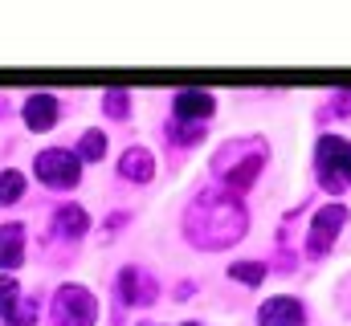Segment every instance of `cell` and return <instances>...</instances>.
<instances>
[{"label":"cell","instance_id":"cell-1","mask_svg":"<svg viewBox=\"0 0 351 326\" xmlns=\"http://www.w3.org/2000/svg\"><path fill=\"white\" fill-rule=\"evenodd\" d=\"M250 233L245 200L225 188H204L184 208V241L200 253H221Z\"/></svg>","mask_w":351,"mask_h":326},{"label":"cell","instance_id":"cell-2","mask_svg":"<svg viewBox=\"0 0 351 326\" xmlns=\"http://www.w3.org/2000/svg\"><path fill=\"white\" fill-rule=\"evenodd\" d=\"M265 155H269V147H265L262 135H245V139L221 143V151L213 155V179H217V188H225L233 196H245L254 188V179L262 175Z\"/></svg>","mask_w":351,"mask_h":326},{"label":"cell","instance_id":"cell-3","mask_svg":"<svg viewBox=\"0 0 351 326\" xmlns=\"http://www.w3.org/2000/svg\"><path fill=\"white\" fill-rule=\"evenodd\" d=\"M315 175L331 196H343L351 188V143L343 135H323L315 147Z\"/></svg>","mask_w":351,"mask_h":326},{"label":"cell","instance_id":"cell-4","mask_svg":"<svg viewBox=\"0 0 351 326\" xmlns=\"http://www.w3.org/2000/svg\"><path fill=\"white\" fill-rule=\"evenodd\" d=\"M49 323L53 326H94L98 323V298L86 286L66 281L58 286V294L49 298Z\"/></svg>","mask_w":351,"mask_h":326},{"label":"cell","instance_id":"cell-5","mask_svg":"<svg viewBox=\"0 0 351 326\" xmlns=\"http://www.w3.org/2000/svg\"><path fill=\"white\" fill-rule=\"evenodd\" d=\"M33 175L53 188V192H74L82 184V160L70 151V147H45L37 160H33Z\"/></svg>","mask_w":351,"mask_h":326},{"label":"cell","instance_id":"cell-6","mask_svg":"<svg viewBox=\"0 0 351 326\" xmlns=\"http://www.w3.org/2000/svg\"><path fill=\"white\" fill-rule=\"evenodd\" d=\"M348 221H351V212H348V204H323L315 216H311V229H306V244H302V253L306 257H327L331 253V244L343 237V229H348Z\"/></svg>","mask_w":351,"mask_h":326},{"label":"cell","instance_id":"cell-7","mask_svg":"<svg viewBox=\"0 0 351 326\" xmlns=\"http://www.w3.org/2000/svg\"><path fill=\"white\" fill-rule=\"evenodd\" d=\"M114 294H119L123 306H152L160 298V281L143 265H123L119 277H114Z\"/></svg>","mask_w":351,"mask_h":326},{"label":"cell","instance_id":"cell-8","mask_svg":"<svg viewBox=\"0 0 351 326\" xmlns=\"http://www.w3.org/2000/svg\"><path fill=\"white\" fill-rule=\"evenodd\" d=\"M217 114V98L208 94V90H180V94H172V118H180V123H208Z\"/></svg>","mask_w":351,"mask_h":326},{"label":"cell","instance_id":"cell-9","mask_svg":"<svg viewBox=\"0 0 351 326\" xmlns=\"http://www.w3.org/2000/svg\"><path fill=\"white\" fill-rule=\"evenodd\" d=\"M258 326H306V306L298 298H269L258 306Z\"/></svg>","mask_w":351,"mask_h":326},{"label":"cell","instance_id":"cell-10","mask_svg":"<svg viewBox=\"0 0 351 326\" xmlns=\"http://www.w3.org/2000/svg\"><path fill=\"white\" fill-rule=\"evenodd\" d=\"M21 118H25V127L29 131H53V123L62 118V102L53 98V94H29L25 98V106H21Z\"/></svg>","mask_w":351,"mask_h":326},{"label":"cell","instance_id":"cell-11","mask_svg":"<svg viewBox=\"0 0 351 326\" xmlns=\"http://www.w3.org/2000/svg\"><path fill=\"white\" fill-rule=\"evenodd\" d=\"M114 171H119V179H127V184H152L156 179V155L147 151V147H127L123 155H119V163H114Z\"/></svg>","mask_w":351,"mask_h":326},{"label":"cell","instance_id":"cell-12","mask_svg":"<svg viewBox=\"0 0 351 326\" xmlns=\"http://www.w3.org/2000/svg\"><path fill=\"white\" fill-rule=\"evenodd\" d=\"M53 233H49V241H82L90 229V212L86 208H78V204H62L58 212H53V225H49Z\"/></svg>","mask_w":351,"mask_h":326},{"label":"cell","instance_id":"cell-13","mask_svg":"<svg viewBox=\"0 0 351 326\" xmlns=\"http://www.w3.org/2000/svg\"><path fill=\"white\" fill-rule=\"evenodd\" d=\"M25 261V225H0V269H16Z\"/></svg>","mask_w":351,"mask_h":326},{"label":"cell","instance_id":"cell-14","mask_svg":"<svg viewBox=\"0 0 351 326\" xmlns=\"http://www.w3.org/2000/svg\"><path fill=\"white\" fill-rule=\"evenodd\" d=\"M265 273H269V265H265V261H233V265H229V277H233V281H241V286H250V290H258V286H262Z\"/></svg>","mask_w":351,"mask_h":326},{"label":"cell","instance_id":"cell-15","mask_svg":"<svg viewBox=\"0 0 351 326\" xmlns=\"http://www.w3.org/2000/svg\"><path fill=\"white\" fill-rule=\"evenodd\" d=\"M25 171H16V167H4L0 171V204H16V200H25Z\"/></svg>","mask_w":351,"mask_h":326},{"label":"cell","instance_id":"cell-16","mask_svg":"<svg viewBox=\"0 0 351 326\" xmlns=\"http://www.w3.org/2000/svg\"><path fill=\"white\" fill-rule=\"evenodd\" d=\"M82 163H98L106 155V131H86L82 139H78V151H74Z\"/></svg>","mask_w":351,"mask_h":326},{"label":"cell","instance_id":"cell-17","mask_svg":"<svg viewBox=\"0 0 351 326\" xmlns=\"http://www.w3.org/2000/svg\"><path fill=\"white\" fill-rule=\"evenodd\" d=\"M102 114L114 118V123L131 118V94H127V90H106V94H102Z\"/></svg>","mask_w":351,"mask_h":326},{"label":"cell","instance_id":"cell-18","mask_svg":"<svg viewBox=\"0 0 351 326\" xmlns=\"http://www.w3.org/2000/svg\"><path fill=\"white\" fill-rule=\"evenodd\" d=\"M168 139H172L176 147H196L204 139V127L200 123H180V118H172L168 123Z\"/></svg>","mask_w":351,"mask_h":326},{"label":"cell","instance_id":"cell-19","mask_svg":"<svg viewBox=\"0 0 351 326\" xmlns=\"http://www.w3.org/2000/svg\"><path fill=\"white\" fill-rule=\"evenodd\" d=\"M33 318H37V302L21 294V302L4 314V326H33Z\"/></svg>","mask_w":351,"mask_h":326},{"label":"cell","instance_id":"cell-20","mask_svg":"<svg viewBox=\"0 0 351 326\" xmlns=\"http://www.w3.org/2000/svg\"><path fill=\"white\" fill-rule=\"evenodd\" d=\"M16 302H21V286H16L12 277H0V318H4Z\"/></svg>","mask_w":351,"mask_h":326},{"label":"cell","instance_id":"cell-21","mask_svg":"<svg viewBox=\"0 0 351 326\" xmlns=\"http://www.w3.org/2000/svg\"><path fill=\"white\" fill-rule=\"evenodd\" d=\"M335 306H339V314H343V318H351V273L335 286Z\"/></svg>","mask_w":351,"mask_h":326},{"label":"cell","instance_id":"cell-22","mask_svg":"<svg viewBox=\"0 0 351 326\" xmlns=\"http://www.w3.org/2000/svg\"><path fill=\"white\" fill-rule=\"evenodd\" d=\"M331 114H351V94H335V102H331Z\"/></svg>","mask_w":351,"mask_h":326},{"label":"cell","instance_id":"cell-23","mask_svg":"<svg viewBox=\"0 0 351 326\" xmlns=\"http://www.w3.org/2000/svg\"><path fill=\"white\" fill-rule=\"evenodd\" d=\"M131 221V212H114V216H106V229H119V225H127Z\"/></svg>","mask_w":351,"mask_h":326},{"label":"cell","instance_id":"cell-24","mask_svg":"<svg viewBox=\"0 0 351 326\" xmlns=\"http://www.w3.org/2000/svg\"><path fill=\"white\" fill-rule=\"evenodd\" d=\"M180 326H200V323H180Z\"/></svg>","mask_w":351,"mask_h":326},{"label":"cell","instance_id":"cell-25","mask_svg":"<svg viewBox=\"0 0 351 326\" xmlns=\"http://www.w3.org/2000/svg\"><path fill=\"white\" fill-rule=\"evenodd\" d=\"M143 326H160V323H143Z\"/></svg>","mask_w":351,"mask_h":326}]
</instances>
